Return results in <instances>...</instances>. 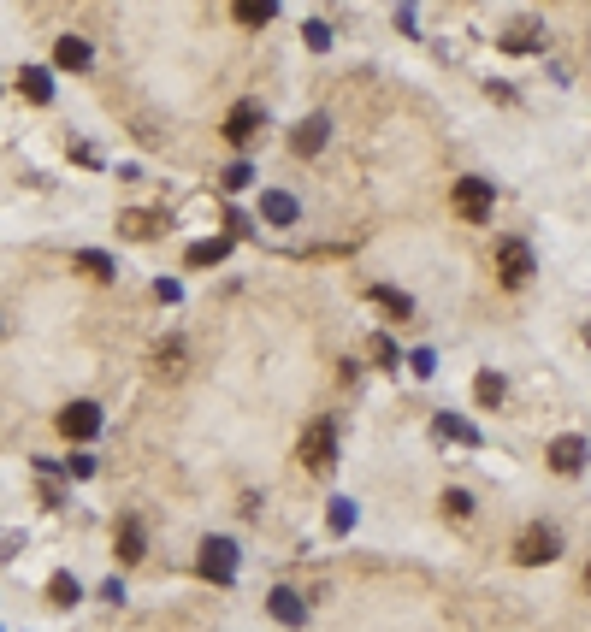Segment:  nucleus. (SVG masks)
Here are the masks:
<instances>
[{
	"instance_id": "1",
	"label": "nucleus",
	"mask_w": 591,
	"mask_h": 632,
	"mask_svg": "<svg viewBox=\"0 0 591 632\" xmlns=\"http://www.w3.org/2000/svg\"><path fill=\"white\" fill-rule=\"evenodd\" d=\"M450 207H456L467 225H485V219H491V207H497V190H491V178H456V190H450Z\"/></svg>"
},
{
	"instance_id": "2",
	"label": "nucleus",
	"mask_w": 591,
	"mask_h": 632,
	"mask_svg": "<svg viewBox=\"0 0 591 632\" xmlns=\"http://www.w3.org/2000/svg\"><path fill=\"white\" fill-rule=\"evenodd\" d=\"M302 467H308V473H331V467H337V426H331V420H314V426L302 432Z\"/></svg>"
},
{
	"instance_id": "3",
	"label": "nucleus",
	"mask_w": 591,
	"mask_h": 632,
	"mask_svg": "<svg viewBox=\"0 0 591 632\" xmlns=\"http://www.w3.org/2000/svg\"><path fill=\"white\" fill-rule=\"evenodd\" d=\"M556 556H562V532L556 526H526L521 538H515V562H526V568H544Z\"/></svg>"
},
{
	"instance_id": "4",
	"label": "nucleus",
	"mask_w": 591,
	"mask_h": 632,
	"mask_svg": "<svg viewBox=\"0 0 591 632\" xmlns=\"http://www.w3.org/2000/svg\"><path fill=\"white\" fill-rule=\"evenodd\" d=\"M201 579H213V585H231L237 579V544L231 538H201Z\"/></svg>"
},
{
	"instance_id": "5",
	"label": "nucleus",
	"mask_w": 591,
	"mask_h": 632,
	"mask_svg": "<svg viewBox=\"0 0 591 632\" xmlns=\"http://www.w3.org/2000/svg\"><path fill=\"white\" fill-rule=\"evenodd\" d=\"M532 272H538V266H532V249H526V243H515V237L497 243V278H503L509 290H521Z\"/></svg>"
},
{
	"instance_id": "6",
	"label": "nucleus",
	"mask_w": 591,
	"mask_h": 632,
	"mask_svg": "<svg viewBox=\"0 0 591 632\" xmlns=\"http://www.w3.org/2000/svg\"><path fill=\"white\" fill-rule=\"evenodd\" d=\"M261 101H237V107H231V119H225V142H231V148H249V142H255V130H261Z\"/></svg>"
},
{
	"instance_id": "7",
	"label": "nucleus",
	"mask_w": 591,
	"mask_h": 632,
	"mask_svg": "<svg viewBox=\"0 0 591 632\" xmlns=\"http://www.w3.org/2000/svg\"><path fill=\"white\" fill-rule=\"evenodd\" d=\"M586 461H591V443H586V438H574V432H568V438H556V443H550V467H556L562 479L586 473Z\"/></svg>"
},
{
	"instance_id": "8",
	"label": "nucleus",
	"mask_w": 591,
	"mask_h": 632,
	"mask_svg": "<svg viewBox=\"0 0 591 632\" xmlns=\"http://www.w3.org/2000/svg\"><path fill=\"white\" fill-rule=\"evenodd\" d=\"M60 432H66V438H95V432H101V408H95V402H66V408H60Z\"/></svg>"
},
{
	"instance_id": "9",
	"label": "nucleus",
	"mask_w": 591,
	"mask_h": 632,
	"mask_svg": "<svg viewBox=\"0 0 591 632\" xmlns=\"http://www.w3.org/2000/svg\"><path fill=\"white\" fill-rule=\"evenodd\" d=\"M18 89H24V101H36V107L54 101V77H48L42 65H24V71H18Z\"/></svg>"
},
{
	"instance_id": "10",
	"label": "nucleus",
	"mask_w": 591,
	"mask_h": 632,
	"mask_svg": "<svg viewBox=\"0 0 591 632\" xmlns=\"http://www.w3.org/2000/svg\"><path fill=\"white\" fill-rule=\"evenodd\" d=\"M266 603H272V621H284V627H308V609H302V597H296V591H284V585H278Z\"/></svg>"
},
{
	"instance_id": "11",
	"label": "nucleus",
	"mask_w": 591,
	"mask_h": 632,
	"mask_svg": "<svg viewBox=\"0 0 591 632\" xmlns=\"http://www.w3.org/2000/svg\"><path fill=\"white\" fill-rule=\"evenodd\" d=\"M326 119H320V113H314V119H302V125L290 130V148H296V154H320V148H326Z\"/></svg>"
},
{
	"instance_id": "12",
	"label": "nucleus",
	"mask_w": 591,
	"mask_h": 632,
	"mask_svg": "<svg viewBox=\"0 0 591 632\" xmlns=\"http://www.w3.org/2000/svg\"><path fill=\"white\" fill-rule=\"evenodd\" d=\"M113 550H119V562H142V550H148V538H142V520H119V538H113Z\"/></svg>"
},
{
	"instance_id": "13",
	"label": "nucleus",
	"mask_w": 591,
	"mask_h": 632,
	"mask_svg": "<svg viewBox=\"0 0 591 632\" xmlns=\"http://www.w3.org/2000/svg\"><path fill=\"white\" fill-rule=\"evenodd\" d=\"M432 432H438V438H450V443L479 449V426H467V420H456V414H438V420H432Z\"/></svg>"
},
{
	"instance_id": "14",
	"label": "nucleus",
	"mask_w": 591,
	"mask_h": 632,
	"mask_svg": "<svg viewBox=\"0 0 591 632\" xmlns=\"http://www.w3.org/2000/svg\"><path fill=\"white\" fill-rule=\"evenodd\" d=\"M54 65L83 71V65H89V42H83V36H60V42H54Z\"/></svg>"
},
{
	"instance_id": "15",
	"label": "nucleus",
	"mask_w": 591,
	"mask_h": 632,
	"mask_svg": "<svg viewBox=\"0 0 591 632\" xmlns=\"http://www.w3.org/2000/svg\"><path fill=\"white\" fill-rule=\"evenodd\" d=\"M503 396H509V390H503L497 373H479V379H473V402H479V408H503Z\"/></svg>"
},
{
	"instance_id": "16",
	"label": "nucleus",
	"mask_w": 591,
	"mask_h": 632,
	"mask_svg": "<svg viewBox=\"0 0 591 632\" xmlns=\"http://www.w3.org/2000/svg\"><path fill=\"white\" fill-rule=\"evenodd\" d=\"M231 12H237V24H249V30H255V24H272V12H278V6H272V0H237Z\"/></svg>"
},
{
	"instance_id": "17",
	"label": "nucleus",
	"mask_w": 591,
	"mask_h": 632,
	"mask_svg": "<svg viewBox=\"0 0 591 632\" xmlns=\"http://www.w3.org/2000/svg\"><path fill=\"white\" fill-rule=\"evenodd\" d=\"M225 254H231V237H213V243H196L184 260H190V266H219Z\"/></svg>"
},
{
	"instance_id": "18",
	"label": "nucleus",
	"mask_w": 591,
	"mask_h": 632,
	"mask_svg": "<svg viewBox=\"0 0 591 632\" xmlns=\"http://www.w3.org/2000/svg\"><path fill=\"white\" fill-rule=\"evenodd\" d=\"M48 597H54V609H71V603L83 597V585H77L71 573H54V579H48Z\"/></svg>"
},
{
	"instance_id": "19",
	"label": "nucleus",
	"mask_w": 591,
	"mask_h": 632,
	"mask_svg": "<svg viewBox=\"0 0 591 632\" xmlns=\"http://www.w3.org/2000/svg\"><path fill=\"white\" fill-rule=\"evenodd\" d=\"M261 213L272 225H296V201L290 195H261Z\"/></svg>"
},
{
	"instance_id": "20",
	"label": "nucleus",
	"mask_w": 591,
	"mask_h": 632,
	"mask_svg": "<svg viewBox=\"0 0 591 632\" xmlns=\"http://www.w3.org/2000/svg\"><path fill=\"white\" fill-rule=\"evenodd\" d=\"M373 302H379L385 314H396V319H408V314H414V302H408L402 290H391V284H379V290H373Z\"/></svg>"
},
{
	"instance_id": "21",
	"label": "nucleus",
	"mask_w": 591,
	"mask_h": 632,
	"mask_svg": "<svg viewBox=\"0 0 591 632\" xmlns=\"http://www.w3.org/2000/svg\"><path fill=\"white\" fill-rule=\"evenodd\" d=\"M77 266H83L89 278H101V284L113 278V260H107V254H101V249H83V254H77Z\"/></svg>"
},
{
	"instance_id": "22",
	"label": "nucleus",
	"mask_w": 591,
	"mask_h": 632,
	"mask_svg": "<svg viewBox=\"0 0 591 632\" xmlns=\"http://www.w3.org/2000/svg\"><path fill=\"white\" fill-rule=\"evenodd\" d=\"M503 48H509V54H526V48H538V24H515V30L503 36Z\"/></svg>"
},
{
	"instance_id": "23",
	"label": "nucleus",
	"mask_w": 591,
	"mask_h": 632,
	"mask_svg": "<svg viewBox=\"0 0 591 632\" xmlns=\"http://www.w3.org/2000/svg\"><path fill=\"white\" fill-rule=\"evenodd\" d=\"M326 526L337 532V538H343V532L355 526V503H349V497H337V503H331V514H326Z\"/></svg>"
},
{
	"instance_id": "24",
	"label": "nucleus",
	"mask_w": 591,
	"mask_h": 632,
	"mask_svg": "<svg viewBox=\"0 0 591 632\" xmlns=\"http://www.w3.org/2000/svg\"><path fill=\"white\" fill-rule=\"evenodd\" d=\"M444 514H450V520H467V514H473V497H467V491H444Z\"/></svg>"
},
{
	"instance_id": "25",
	"label": "nucleus",
	"mask_w": 591,
	"mask_h": 632,
	"mask_svg": "<svg viewBox=\"0 0 591 632\" xmlns=\"http://www.w3.org/2000/svg\"><path fill=\"white\" fill-rule=\"evenodd\" d=\"M249 178H255V172H249V160H237V166H225V172H219V184H225V190H249Z\"/></svg>"
},
{
	"instance_id": "26",
	"label": "nucleus",
	"mask_w": 591,
	"mask_h": 632,
	"mask_svg": "<svg viewBox=\"0 0 591 632\" xmlns=\"http://www.w3.org/2000/svg\"><path fill=\"white\" fill-rule=\"evenodd\" d=\"M367 361H379V367H396V343H391V337H373V343H367Z\"/></svg>"
},
{
	"instance_id": "27",
	"label": "nucleus",
	"mask_w": 591,
	"mask_h": 632,
	"mask_svg": "<svg viewBox=\"0 0 591 632\" xmlns=\"http://www.w3.org/2000/svg\"><path fill=\"white\" fill-rule=\"evenodd\" d=\"M119 225H125V231H131V237H154V219H148V213H125V219H119Z\"/></svg>"
},
{
	"instance_id": "28",
	"label": "nucleus",
	"mask_w": 591,
	"mask_h": 632,
	"mask_svg": "<svg viewBox=\"0 0 591 632\" xmlns=\"http://www.w3.org/2000/svg\"><path fill=\"white\" fill-rule=\"evenodd\" d=\"M302 36H308V48H331V30H326V24H308Z\"/></svg>"
},
{
	"instance_id": "29",
	"label": "nucleus",
	"mask_w": 591,
	"mask_h": 632,
	"mask_svg": "<svg viewBox=\"0 0 591 632\" xmlns=\"http://www.w3.org/2000/svg\"><path fill=\"white\" fill-rule=\"evenodd\" d=\"M66 473H77V479H89V473H95V461H89V455H71V461H66Z\"/></svg>"
},
{
	"instance_id": "30",
	"label": "nucleus",
	"mask_w": 591,
	"mask_h": 632,
	"mask_svg": "<svg viewBox=\"0 0 591 632\" xmlns=\"http://www.w3.org/2000/svg\"><path fill=\"white\" fill-rule=\"evenodd\" d=\"M586 343H591V325H586Z\"/></svg>"
},
{
	"instance_id": "31",
	"label": "nucleus",
	"mask_w": 591,
	"mask_h": 632,
	"mask_svg": "<svg viewBox=\"0 0 591 632\" xmlns=\"http://www.w3.org/2000/svg\"><path fill=\"white\" fill-rule=\"evenodd\" d=\"M586 585H591V568H586Z\"/></svg>"
}]
</instances>
